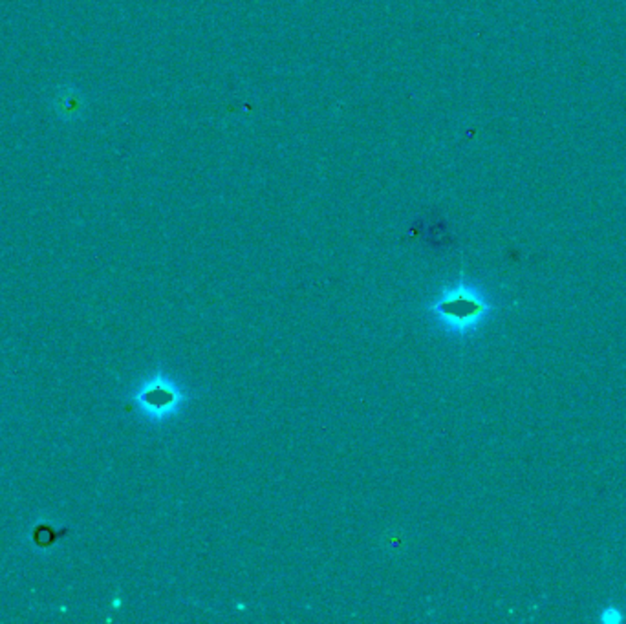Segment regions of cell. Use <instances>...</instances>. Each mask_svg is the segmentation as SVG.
I'll return each instance as SVG.
<instances>
[{
    "mask_svg": "<svg viewBox=\"0 0 626 624\" xmlns=\"http://www.w3.org/2000/svg\"><path fill=\"white\" fill-rule=\"evenodd\" d=\"M432 311L449 326L467 330L475 326L487 311H491V306L471 289L458 286L445 292L444 297L432 304Z\"/></svg>",
    "mask_w": 626,
    "mask_h": 624,
    "instance_id": "cell-1",
    "label": "cell"
},
{
    "mask_svg": "<svg viewBox=\"0 0 626 624\" xmlns=\"http://www.w3.org/2000/svg\"><path fill=\"white\" fill-rule=\"evenodd\" d=\"M182 394L178 390H174L173 387H169L165 381H156L137 396V401L145 405L146 408H151L156 414H165V412L173 411L182 403Z\"/></svg>",
    "mask_w": 626,
    "mask_h": 624,
    "instance_id": "cell-2",
    "label": "cell"
}]
</instances>
